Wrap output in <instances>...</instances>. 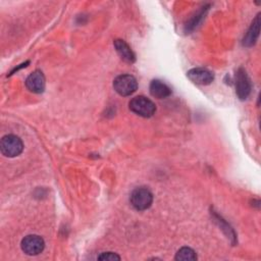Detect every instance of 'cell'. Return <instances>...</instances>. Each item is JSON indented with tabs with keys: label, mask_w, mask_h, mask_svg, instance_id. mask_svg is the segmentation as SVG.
<instances>
[{
	"label": "cell",
	"mask_w": 261,
	"mask_h": 261,
	"mask_svg": "<svg viewBox=\"0 0 261 261\" xmlns=\"http://www.w3.org/2000/svg\"><path fill=\"white\" fill-rule=\"evenodd\" d=\"M129 201L135 209L143 211L151 206L153 202V195L149 189L145 187H140L132 192Z\"/></svg>",
	"instance_id": "7a4b0ae2"
},
{
	"label": "cell",
	"mask_w": 261,
	"mask_h": 261,
	"mask_svg": "<svg viewBox=\"0 0 261 261\" xmlns=\"http://www.w3.org/2000/svg\"><path fill=\"white\" fill-rule=\"evenodd\" d=\"M259 32H260V13H258L256 15V17L254 18L253 22L251 23L248 32L246 33V35L243 39V45L246 47L253 46L258 39Z\"/></svg>",
	"instance_id": "9c48e42d"
},
{
	"label": "cell",
	"mask_w": 261,
	"mask_h": 261,
	"mask_svg": "<svg viewBox=\"0 0 261 261\" xmlns=\"http://www.w3.org/2000/svg\"><path fill=\"white\" fill-rule=\"evenodd\" d=\"M187 75L193 83L197 85H202V86L211 84L214 79V75L210 70L202 67L190 69L187 72Z\"/></svg>",
	"instance_id": "52a82bcc"
},
{
	"label": "cell",
	"mask_w": 261,
	"mask_h": 261,
	"mask_svg": "<svg viewBox=\"0 0 261 261\" xmlns=\"http://www.w3.org/2000/svg\"><path fill=\"white\" fill-rule=\"evenodd\" d=\"M21 250L31 256H35L40 254L45 247L44 240L37 234H29L24 237L21 241Z\"/></svg>",
	"instance_id": "5b68a950"
},
{
	"label": "cell",
	"mask_w": 261,
	"mask_h": 261,
	"mask_svg": "<svg viewBox=\"0 0 261 261\" xmlns=\"http://www.w3.org/2000/svg\"><path fill=\"white\" fill-rule=\"evenodd\" d=\"M251 81L244 68H239L236 75V93L241 100H245L251 93Z\"/></svg>",
	"instance_id": "8992f818"
},
{
	"label": "cell",
	"mask_w": 261,
	"mask_h": 261,
	"mask_svg": "<svg viewBox=\"0 0 261 261\" xmlns=\"http://www.w3.org/2000/svg\"><path fill=\"white\" fill-rule=\"evenodd\" d=\"M196 259H197L196 252L189 247L180 248L175 255V260L177 261H193Z\"/></svg>",
	"instance_id": "7c38bea8"
},
{
	"label": "cell",
	"mask_w": 261,
	"mask_h": 261,
	"mask_svg": "<svg viewBox=\"0 0 261 261\" xmlns=\"http://www.w3.org/2000/svg\"><path fill=\"white\" fill-rule=\"evenodd\" d=\"M128 106L130 111L142 117H151L156 111L155 104L144 96H137L133 98L128 103Z\"/></svg>",
	"instance_id": "6da1fadb"
},
{
	"label": "cell",
	"mask_w": 261,
	"mask_h": 261,
	"mask_svg": "<svg viewBox=\"0 0 261 261\" xmlns=\"http://www.w3.org/2000/svg\"><path fill=\"white\" fill-rule=\"evenodd\" d=\"M98 260H107V261H113V260H120V256L117 255L116 253H113V252H104V253H101L98 257H97Z\"/></svg>",
	"instance_id": "4fadbf2b"
},
{
	"label": "cell",
	"mask_w": 261,
	"mask_h": 261,
	"mask_svg": "<svg viewBox=\"0 0 261 261\" xmlns=\"http://www.w3.org/2000/svg\"><path fill=\"white\" fill-rule=\"evenodd\" d=\"M45 76L42 71L35 70L25 80L27 88L36 94L43 93L45 90Z\"/></svg>",
	"instance_id": "ba28073f"
},
{
	"label": "cell",
	"mask_w": 261,
	"mask_h": 261,
	"mask_svg": "<svg viewBox=\"0 0 261 261\" xmlns=\"http://www.w3.org/2000/svg\"><path fill=\"white\" fill-rule=\"evenodd\" d=\"M113 88L120 96H129L136 92L138 83L135 76L130 74H120L113 81Z\"/></svg>",
	"instance_id": "277c9868"
},
{
	"label": "cell",
	"mask_w": 261,
	"mask_h": 261,
	"mask_svg": "<svg viewBox=\"0 0 261 261\" xmlns=\"http://www.w3.org/2000/svg\"><path fill=\"white\" fill-rule=\"evenodd\" d=\"M114 47L115 50L117 52V54L120 56V58L127 62V63H133L136 60V56L135 53L133 52V50L130 49V47L123 41L120 39H117L114 41Z\"/></svg>",
	"instance_id": "30bf717a"
},
{
	"label": "cell",
	"mask_w": 261,
	"mask_h": 261,
	"mask_svg": "<svg viewBox=\"0 0 261 261\" xmlns=\"http://www.w3.org/2000/svg\"><path fill=\"white\" fill-rule=\"evenodd\" d=\"M0 150L6 157H15L23 150L21 140L15 135H6L1 139Z\"/></svg>",
	"instance_id": "3957f363"
},
{
	"label": "cell",
	"mask_w": 261,
	"mask_h": 261,
	"mask_svg": "<svg viewBox=\"0 0 261 261\" xmlns=\"http://www.w3.org/2000/svg\"><path fill=\"white\" fill-rule=\"evenodd\" d=\"M149 89H150L151 95L158 99L166 98L171 94L170 88L160 80H153L150 84Z\"/></svg>",
	"instance_id": "8fae6325"
}]
</instances>
